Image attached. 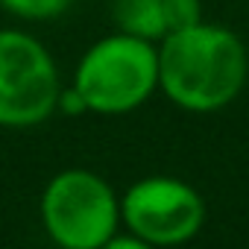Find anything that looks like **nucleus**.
Wrapping results in <instances>:
<instances>
[{
    "label": "nucleus",
    "instance_id": "nucleus-1",
    "mask_svg": "<svg viewBox=\"0 0 249 249\" xmlns=\"http://www.w3.org/2000/svg\"><path fill=\"white\" fill-rule=\"evenodd\" d=\"M246 79L240 38L214 24H194L164 36L159 50V85L191 111H214L237 97Z\"/></svg>",
    "mask_w": 249,
    "mask_h": 249
},
{
    "label": "nucleus",
    "instance_id": "nucleus-2",
    "mask_svg": "<svg viewBox=\"0 0 249 249\" xmlns=\"http://www.w3.org/2000/svg\"><path fill=\"white\" fill-rule=\"evenodd\" d=\"M159 85V53L147 38L108 36L79 62L73 88L91 111L120 114L141 106Z\"/></svg>",
    "mask_w": 249,
    "mask_h": 249
},
{
    "label": "nucleus",
    "instance_id": "nucleus-3",
    "mask_svg": "<svg viewBox=\"0 0 249 249\" xmlns=\"http://www.w3.org/2000/svg\"><path fill=\"white\" fill-rule=\"evenodd\" d=\"M41 217L56 243L68 249H97L114 237L117 199L100 176L65 170L47 185Z\"/></svg>",
    "mask_w": 249,
    "mask_h": 249
},
{
    "label": "nucleus",
    "instance_id": "nucleus-4",
    "mask_svg": "<svg viewBox=\"0 0 249 249\" xmlns=\"http://www.w3.org/2000/svg\"><path fill=\"white\" fill-rule=\"evenodd\" d=\"M59 103V73L50 53L30 36L0 30V123L33 126Z\"/></svg>",
    "mask_w": 249,
    "mask_h": 249
},
{
    "label": "nucleus",
    "instance_id": "nucleus-5",
    "mask_svg": "<svg viewBox=\"0 0 249 249\" xmlns=\"http://www.w3.org/2000/svg\"><path fill=\"white\" fill-rule=\"evenodd\" d=\"M120 214L144 243L170 246L199 231L205 205L191 185L170 176H153L126 191Z\"/></svg>",
    "mask_w": 249,
    "mask_h": 249
},
{
    "label": "nucleus",
    "instance_id": "nucleus-6",
    "mask_svg": "<svg viewBox=\"0 0 249 249\" xmlns=\"http://www.w3.org/2000/svg\"><path fill=\"white\" fill-rule=\"evenodd\" d=\"M114 21L126 36L138 38H161L164 27V0H114Z\"/></svg>",
    "mask_w": 249,
    "mask_h": 249
},
{
    "label": "nucleus",
    "instance_id": "nucleus-7",
    "mask_svg": "<svg viewBox=\"0 0 249 249\" xmlns=\"http://www.w3.org/2000/svg\"><path fill=\"white\" fill-rule=\"evenodd\" d=\"M0 3H3L9 12L21 15V18L38 21V18H56L59 12L68 9L71 0H0Z\"/></svg>",
    "mask_w": 249,
    "mask_h": 249
},
{
    "label": "nucleus",
    "instance_id": "nucleus-8",
    "mask_svg": "<svg viewBox=\"0 0 249 249\" xmlns=\"http://www.w3.org/2000/svg\"><path fill=\"white\" fill-rule=\"evenodd\" d=\"M199 0H164V27L167 33L199 24Z\"/></svg>",
    "mask_w": 249,
    "mask_h": 249
},
{
    "label": "nucleus",
    "instance_id": "nucleus-9",
    "mask_svg": "<svg viewBox=\"0 0 249 249\" xmlns=\"http://www.w3.org/2000/svg\"><path fill=\"white\" fill-rule=\"evenodd\" d=\"M59 106H62L68 114H82V111H88V103L82 100V94H79L76 88H71V91H59Z\"/></svg>",
    "mask_w": 249,
    "mask_h": 249
}]
</instances>
